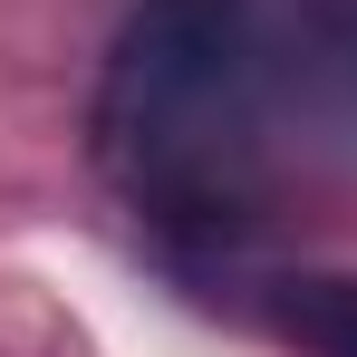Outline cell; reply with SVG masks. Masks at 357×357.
I'll use <instances>...</instances> for the list:
<instances>
[{"mask_svg": "<svg viewBox=\"0 0 357 357\" xmlns=\"http://www.w3.org/2000/svg\"><path fill=\"white\" fill-rule=\"evenodd\" d=\"M261 0H145L107 49L87 135L135 222H155L174 251H232L261 203Z\"/></svg>", "mask_w": 357, "mask_h": 357, "instance_id": "6da1fadb", "label": "cell"}, {"mask_svg": "<svg viewBox=\"0 0 357 357\" xmlns=\"http://www.w3.org/2000/svg\"><path fill=\"white\" fill-rule=\"evenodd\" d=\"M271 68L319 116L357 126V0H290L280 10V39H271Z\"/></svg>", "mask_w": 357, "mask_h": 357, "instance_id": "7a4b0ae2", "label": "cell"}, {"mask_svg": "<svg viewBox=\"0 0 357 357\" xmlns=\"http://www.w3.org/2000/svg\"><path fill=\"white\" fill-rule=\"evenodd\" d=\"M271 328L299 357H357V271H290L271 290Z\"/></svg>", "mask_w": 357, "mask_h": 357, "instance_id": "3957f363", "label": "cell"}]
</instances>
